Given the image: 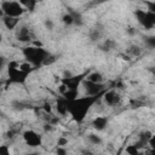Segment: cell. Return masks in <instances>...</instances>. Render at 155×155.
Instances as JSON below:
<instances>
[{
    "mask_svg": "<svg viewBox=\"0 0 155 155\" xmlns=\"http://www.w3.org/2000/svg\"><path fill=\"white\" fill-rule=\"evenodd\" d=\"M22 53H23V57L25 58V61L29 62L35 69L45 65V62L50 56V53L44 47H36L33 45L24 47L22 50Z\"/></svg>",
    "mask_w": 155,
    "mask_h": 155,
    "instance_id": "cell-2",
    "label": "cell"
},
{
    "mask_svg": "<svg viewBox=\"0 0 155 155\" xmlns=\"http://www.w3.org/2000/svg\"><path fill=\"white\" fill-rule=\"evenodd\" d=\"M82 86L85 88L86 96H98V94L103 93L107 90L105 84H94V82H91L86 79L84 80Z\"/></svg>",
    "mask_w": 155,
    "mask_h": 155,
    "instance_id": "cell-8",
    "label": "cell"
},
{
    "mask_svg": "<svg viewBox=\"0 0 155 155\" xmlns=\"http://www.w3.org/2000/svg\"><path fill=\"white\" fill-rule=\"evenodd\" d=\"M134 17L137 22L144 28V29H153L155 27V15L148 12L147 10L138 8L134 11Z\"/></svg>",
    "mask_w": 155,
    "mask_h": 155,
    "instance_id": "cell-6",
    "label": "cell"
},
{
    "mask_svg": "<svg viewBox=\"0 0 155 155\" xmlns=\"http://www.w3.org/2000/svg\"><path fill=\"white\" fill-rule=\"evenodd\" d=\"M113 48H114V41L109 40V39L107 41H104V44L101 46V50H103V51H110Z\"/></svg>",
    "mask_w": 155,
    "mask_h": 155,
    "instance_id": "cell-21",
    "label": "cell"
},
{
    "mask_svg": "<svg viewBox=\"0 0 155 155\" xmlns=\"http://www.w3.org/2000/svg\"><path fill=\"white\" fill-rule=\"evenodd\" d=\"M87 140L91 144H93V145H101L102 142H103V139L101 138V136H98L97 133H90L87 136Z\"/></svg>",
    "mask_w": 155,
    "mask_h": 155,
    "instance_id": "cell-16",
    "label": "cell"
},
{
    "mask_svg": "<svg viewBox=\"0 0 155 155\" xmlns=\"http://www.w3.org/2000/svg\"><path fill=\"white\" fill-rule=\"evenodd\" d=\"M24 143L30 148H38L42 144V136L34 130H25L22 133Z\"/></svg>",
    "mask_w": 155,
    "mask_h": 155,
    "instance_id": "cell-7",
    "label": "cell"
},
{
    "mask_svg": "<svg viewBox=\"0 0 155 155\" xmlns=\"http://www.w3.org/2000/svg\"><path fill=\"white\" fill-rule=\"evenodd\" d=\"M0 10H1L0 11L1 17L8 16L13 18H21L27 11L19 1H8V0H4L0 2Z\"/></svg>",
    "mask_w": 155,
    "mask_h": 155,
    "instance_id": "cell-3",
    "label": "cell"
},
{
    "mask_svg": "<svg viewBox=\"0 0 155 155\" xmlns=\"http://www.w3.org/2000/svg\"><path fill=\"white\" fill-rule=\"evenodd\" d=\"M45 25H46V28H48L50 30L53 28V23H52L51 19H46V21H45Z\"/></svg>",
    "mask_w": 155,
    "mask_h": 155,
    "instance_id": "cell-31",
    "label": "cell"
},
{
    "mask_svg": "<svg viewBox=\"0 0 155 155\" xmlns=\"http://www.w3.org/2000/svg\"><path fill=\"white\" fill-rule=\"evenodd\" d=\"M0 155H11V151H10L8 145H6V144L0 145Z\"/></svg>",
    "mask_w": 155,
    "mask_h": 155,
    "instance_id": "cell-25",
    "label": "cell"
},
{
    "mask_svg": "<svg viewBox=\"0 0 155 155\" xmlns=\"http://www.w3.org/2000/svg\"><path fill=\"white\" fill-rule=\"evenodd\" d=\"M42 128H44V131H45L46 133H48V132H52V131H53V125L50 124V122H45L44 126H42Z\"/></svg>",
    "mask_w": 155,
    "mask_h": 155,
    "instance_id": "cell-28",
    "label": "cell"
},
{
    "mask_svg": "<svg viewBox=\"0 0 155 155\" xmlns=\"http://www.w3.org/2000/svg\"><path fill=\"white\" fill-rule=\"evenodd\" d=\"M87 75H88V73L63 76V78H61V84H63L67 87V91H79V87L82 85V82L87 78Z\"/></svg>",
    "mask_w": 155,
    "mask_h": 155,
    "instance_id": "cell-5",
    "label": "cell"
},
{
    "mask_svg": "<svg viewBox=\"0 0 155 155\" xmlns=\"http://www.w3.org/2000/svg\"><path fill=\"white\" fill-rule=\"evenodd\" d=\"M62 22L65 24V25H73L74 24V16H73V13L69 11V12H67V13H64L63 16H62Z\"/></svg>",
    "mask_w": 155,
    "mask_h": 155,
    "instance_id": "cell-18",
    "label": "cell"
},
{
    "mask_svg": "<svg viewBox=\"0 0 155 155\" xmlns=\"http://www.w3.org/2000/svg\"><path fill=\"white\" fill-rule=\"evenodd\" d=\"M122 150H124V148L121 147V148H120V149H119L116 153H114V154H111V155H122Z\"/></svg>",
    "mask_w": 155,
    "mask_h": 155,
    "instance_id": "cell-32",
    "label": "cell"
},
{
    "mask_svg": "<svg viewBox=\"0 0 155 155\" xmlns=\"http://www.w3.org/2000/svg\"><path fill=\"white\" fill-rule=\"evenodd\" d=\"M56 155H68V150L65 149V147H57Z\"/></svg>",
    "mask_w": 155,
    "mask_h": 155,
    "instance_id": "cell-27",
    "label": "cell"
},
{
    "mask_svg": "<svg viewBox=\"0 0 155 155\" xmlns=\"http://www.w3.org/2000/svg\"><path fill=\"white\" fill-rule=\"evenodd\" d=\"M103 101L105 102L107 105H109V107H115V105H117V104L120 103L121 96H120V93H119L116 90L110 88V90H107V91H105V93H104V96H103Z\"/></svg>",
    "mask_w": 155,
    "mask_h": 155,
    "instance_id": "cell-10",
    "label": "cell"
},
{
    "mask_svg": "<svg viewBox=\"0 0 155 155\" xmlns=\"http://www.w3.org/2000/svg\"><path fill=\"white\" fill-rule=\"evenodd\" d=\"M86 80H88V81H91V82H94V84H104V82H103V81H104L103 74H102L101 71H97V70L88 73Z\"/></svg>",
    "mask_w": 155,
    "mask_h": 155,
    "instance_id": "cell-14",
    "label": "cell"
},
{
    "mask_svg": "<svg viewBox=\"0 0 155 155\" xmlns=\"http://www.w3.org/2000/svg\"><path fill=\"white\" fill-rule=\"evenodd\" d=\"M105 91L98 96H84V97H78L71 102H68V114L70 115L73 121H75L76 124H82L91 108L101 98H103Z\"/></svg>",
    "mask_w": 155,
    "mask_h": 155,
    "instance_id": "cell-1",
    "label": "cell"
},
{
    "mask_svg": "<svg viewBox=\"0 0 155 155\" xmlns=\"http://www.w3.org/2000/svg\"><path fill=\"white\" fill-rule=\"evenodd\" d=\"M84 155H92V153H91V151H85Z\"/></svg>",
    "mask_w": 155,
    "mask_h": 155,
    "instance_id": "cell-35",
    "label": "cell"
},
{
    "mask_svg": "<svg viewBox=\"0 0 155 155\" xmlns=\"http://www.w3.org/2000/svg\"><path fill=\"white\" fill-rule=\"evenodd\" d=\"M147 155H155V150L149 149V150H148V153H147Z\"/></svg>",
    "mask_w": 155,
    "mask_h": 155,
    "instance_id": "cell-33",
    "label": "cell"
},
{
    "mask_svg": "<svg viewBox=\"0 0 155 155\" xmlns=\"http://www.w3.org/2000/svg\"><path fill=\"white\" fill-rule=\"evenodd\" d=\"M19 69L21 70H23L24 73H27V74H30L33 70H35V68L29 63V62H22V63H19Z\"/></svg>",
    "mask_w": 155,
    "mask_h": 155,
    "instance_id": "cell-19",
    "label": "cell"
},
{
    "mask_svg": "<svg viewBox=\"0 0 155 155\" xmlns=\"http://www.w3.org/2000/svg\"><path fill=\"white\" fill-rule=\"evenodd\" d=\"M128 52L132 54V56H139L140 54V48L138 46H131Z\"/></svg>",
    "mask_w": 155,
    "mask_h": 155,
    "instance_id": "cell-26",
    "label": "cell"
},
{
    "mask_svg": "<svg viewBox=\"0 0 155 155\" xmlns=\"http://www.w3.org/2000/svg\"><path fill=\"white\" fill-rule=\"evenodd\" d=\"M68 144V139L64 137H59L57 140V147H65Z\"/></svg>",
    "mask_w": 155,
    "mask_h": 155,
    "instance_id": "cell-29",
    "label": "cell"
},
{
    "mask_svg": "<svg viewBox=\"0 0 155 155\" xmlns=\"http://www.w3.org/2000/svg\"><path fill=\"white\" fill-rule=\"evenodd\" d=\"M144 4L147 6V11L155 15V1H145Z\"/></svg>",
    "mask_w": 155,
    "mask_h": 155,
    "instance_id": "cell-23",
    "label": "cell"
},
{
    "mask_svg": "<svg viewBox=\"0 0 155 155\" xmlns=\"http://www.w3.org/2000/svg\"><path fill=\"white\" fill-rule=\"evenodd\" d=\"M90 38H91L92 41L99 40V38H101V31H99V29H93V30L91 31V34H90Z\"/></svg>",
    "mask_w": 155,
    "mask_h": 155,
    "instance_id": "cell-24",
    "label": "cell"
},
{
    "mask_svg": "<svg viewBox=\"0 0 155 155\" xmlns=\"http://www.w3.org/2000/svg\"><path fill=\"white\" fill-rule=\"evenodd\" d=\"M144 42L148 47L150 48H155V35H149L144 38Z\"/></svg>",
    "mask_w": 155,
    "mask_h": 155,
    "instance_id": "cell-20",
    "label": "cell"
},
{
    "mask_svg": "<svg viewBox=\"0 0 155 155\" xmlns=\"http://www.w3.org/2000/svg\"><path fill=\"white\" fill-rule=\"evenodd\" d=\"M19 2L23 5V7H24L27 11H34L35 6L38 5V2L34 1V0H19Z\"/></svg>",
    "mask_w": 155,
    "mask_h": 155,
    "instance_id": "cell-17",
    "label": "cell"
},
{
    "mask_svg": "<svg viewBox=\"0 0 155 155\" xmlns=\"http://www.w3.org/2000/svg\"><path fill=\"white\" fill-rule=\"evenodd\" d=\"M1 18H2L4 25H5L8 30H13V29L18 25V23H19V18H13V17H8V16H4V17H1Z\"/></svg>",
    "mask_w": 155,
    "mask_h": 155,
    "instance_id": "cell-13",
    "label": "cell"
},
{
    "mask_svg": "<svg viewBox=\"0 0 155 155\" xmlns=\"http://www.w3.org/2000/svg\"><path fill=\"white\" fill-rule=\"evenodd\" d=\"M125 151H126L127 155H140V149H139L134 143L128 144V145L125 148Z\"/></svg>",
    "mask_w": 155,
    "mask_h": 155,
    "instance_id": "cell-15",
    "label": "cell"
},
{
    "mask_svg": "<svg viewBox=\"0 0 155 155\" xmlns=\"http://www.w3.org/2000/svg\"><path fill=\"white\" fill-rule=\"evenodd\" d=\"M41 109H42V111H44L45 114L52 115V110H53V108H52V104H51V103H48V102H45V103L42 104Z\"/></svg>",
    "mask_w": 155,
    "mask_h": 155,
    "instance_id": "cell-22",
    "label": "cell"
},
{
    "mask_svg": "<svg viewBox=\"0 0 155 155\" xmlns=\"http://www.w3.org/2000/svg\"><path fill=\"white\" fill-rule=\"evenodd\" d=\"M108 122H109V120H108V117H107V116L97 115V116L92 120V127H93L96 131L101 132V131H104V130L107 128Z\"/></svg>",
    "mask_w": 155,
    "mask_h": 155,
    "instance_id": "cell-11",
    "label": "cell"
},
{
    "mask_svg": "<svg viewBox=\"0 0 155 155\" xmlns=\"http://www.w3.org/2000/svg\"><path fill=\"white\" fill-rule=\"evenodd\" d=\"M148 145H149V148H150V149L155 150V134H153V136H151L150 140L148 142Z\"/></svg>",
    "mask_w": 155,
    "mask_h": 155,
    "instance_id": "cell-30",
    "label": "cell"
},
{
    "mask_svg": "<svg viewBox=\"0 0 155 155\" xmlns=\"http://www.w3.org/2000/svg\"><path fill=\"white\" fill-rule=\"evenodd\" d=\"M16 39L19 42L28 44V42L33 41V34L27 25H19L16 30Z\"/></svg>",
    "mask_w": 155,
    "mask_h": 155,
    "instance_id": "cell-9",
    "label": "cell"
},
{
    "mask_svg": "<svg viewBox=\"0 0 155 155\" xmlns=\"http://www.w3.org/2000/svg\"><path fill=\"white\" fill-rule=\"evenodd\" d=\"M24 155H40V154L36 153V151H31V153H25Z\"/></svg>",
    "mask_w": 155,
    "mask_h": 155,
    "instance_id": "cell-34",
    "label": "cell"
},
{
    "mask_svg": "<svg viewBox=\"0 0 155 155\" xmlns=\"http://www.w3.org/2000/svg\"><path fill=\"white\" fill-rule=\"evenodd\" d=\"M54 109H56V113L61 116H65L68 114V101L64 99L62 96L58 97L56 99V104H54Z\"/></svg>",
    "mask_w": 155,
    "mask_h": 155,
    "instance_id": "cell-12",
    "label": "cell"
},
{
    "mask_svg": "<svg viewBox=\"0 0 155 155\" xmlns=\"http://www.w3.org/2000/svg\"><path fill=\"white\" fill-rule=\"evenodd\" d=\"M29 74L24 73L23 70L19 69V63L16 61H11L7 64V76H8V82L10 84H16V85H24L27 81Z\"/></svg>",
    "mask_w": 155,
    "mask_h": 155,
    "instance_id": "cell-4",
    "label": "cell"
}]
</instances>
